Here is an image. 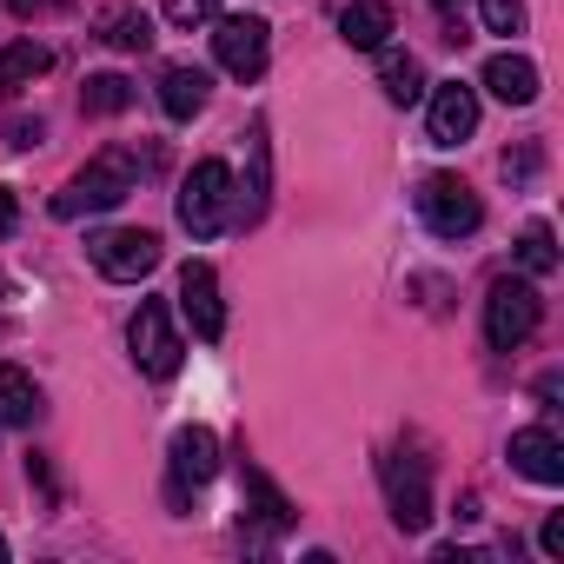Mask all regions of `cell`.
I'll list each match as a JSON object with an SVG mask.
<instances>
[{"label": "cell", "instance_id": "8fae6325", "mask_svg": "<svg viewBox=\"0 0 564 564\" xmlns=\"http://www.w3.org/2000/svg\"><path fill=\"white\" fill-rule=\"evenodd\" d=\"M425 127H432L438 147H465V140L478 133V87L438 80V87H432V107H425Z\"/></svg>", "mask_w": 564, "mask_h": 564}, {"label": "cell", "instance_id": "44dd1931", "mask_svg": "<svg viewBox=\"0 0 564 564\" xmlns=\"http://www.w3.org/2000/svg\"><path fill=\"white\" fill-rule=\"evenodd\" d=\"M80 107H87V113H127V107H133V80H127V74H94V80L80 87Z\"/></svg>", "mask_w": 564, "mask_h": 564}, {"label": "cell", "instance_id": "d6986e66", "mask_svg": "<svg viewBox=\"0 0 564 564\" xmlns=\"http://www.w3.org/2000/svg\"><path fill=\"white\" fill-rule=\"evenodd\" d=\"M379 87H386L392 107H412V100H425V67L412 54H386L379 61Z\"/></svg>", "mask_w": 564, "mask_h": 564}, {"label": "cell", "instance_id": "cb8c5ba5", "mask_svg": "<svg viewBox=\"0 0 564 564\" xmlns=\"http://www.w3.org/2000/svg\"><path fill=\"white\" fill-rule=\"evenodd\" d=\"M166 21L173 28H206V21H219V0H166Z\"/></svg>", "mask_w": 564, "mask_h": 564}, {"label": "cell", "instance_id": "4dcf8cb0", "mask_svg": "<svg viewBox=\"0 0 564 564\" xmlns=\"http://www.w3.org/2000/svg\"><path fill=\"white\" fill-rule=\"evenodd\" d=\"M0 293H8V279H0Z\"/></svg>", "mask_w": 564, "mask_h": 564}, {"label": "cell", "instance_id": "f1b7e54d", "mask_svg": "<svg viewBox=\"0 0 564 564\" xmlns=\"http://www.w3.org/2000/svg\"><path fill=\"white\" fill-rule=\"evenodd\" d=\"M432 8H438V14H452V8H458V0H432Z\"/></svg>", "mask_w": 564, "mask_h": 564}, {"label": "cell", "instance_id": "9c48e42d", "mask_svg": "<svg viewBox=\"0 0 564 564\" xmlns=\"http://www.w3.org/2000/svg\"><path fill=\"white\" fill-rule=\"evenodd\" d=\"M166 458H173V485H166V498L180 505L186 491L213 485V471H219V438H213L206 425H180L173 445H166Z\"/></svg>", "mask_w": 564, "mask_h": 564}, {"label": "cell", "instance_id": "ac0fdd59", "mask_svg": "<svg viewBox=\"0 0 564 564\" xmlns=\"http://www.w3.org/2000/svg\"><path fill=\"white\" fill-rule=\"evenodd\" d=\"M246 498H252V518L265 524V531H286L293 524V505H286V491H279L259 465H246Z\"/></svg>", "mask_w": 564, "mask_h": 564}, {"label": "cell", "instance_id": "4fadbf2b", "mask_svg": "<svg viewBox=\"0 0 564 564\" xmlns=\"http://www.w3.org/2000/svg\"><path fill=\"white\" fill-rule=\"evenodd\" d=\"M485 94L505 100V107H531L538 100V67L524 54H491L485 61Z\"/></svg>", "mask_w": 564, "mask_h": 564}, {"label": "cell", "instance_id": "4316f807", "mask_svg": "<svg viewBox=\"0 0 564 564\" xmlns=\"http://www.w3.org/2000/svg\"><path fill=\"white\" fill-rule=\"evenodd\" d=\"M14 226H21V206H14V193H8V186H0V239H8Z\"/></svg>", "mask_w": 564, "mask_h": 564}, {"label": "cell", "instance_id": "ba28073f", "mask_svg": "<svg viewBox=\"0 0 564 564\" xmlns=\"http://www.w3.org/2000/svg\"><path fill=\"white\" fill-rule=\"evenodd\" d=\"M265 47H272V28L259 14H226L213 28V54H219V67L232 80H259L265 74Z\"/></svg>", "mask_w": 564, "mask_h": 564}, {"label": "cell", "instance_id": "30bf717a", "mask_svg": "<svg viewBox=\"0 0 564 564\" xmlns=\"http://www.w3.org/2000/svg\"><path fill=\"white\" fill-rule=\"evenodd\" d=\"M180 313L193 319V339H219L226 333V300H219V272L206 259L180 265Z\"/></svg>", "mask_w": 564, "mask_h": 564}, {"label": "cell", "instance_id": "7c38bea8", "mask_svg": "<svg viewBox=\"0 0 564 564\" xmlns=\"http://www.w3.org/2000/svg\"><path fill=\"white\" fill-rule=\"evenodd\" d=\"M511 465L531 478V485H564V445L551 425H524L511 432Z\"/></svg>", "mask_w": 564, "mask_h": 564}, {"label": "cell", "instance_id": "ffe728a7", "mask_svg": "<svg viewBox=\"0 0 564 564\" xmlns=\"http://www.w3.org/2000/svg\"><path fill=\"white\" fill-rule=\"evenodd\" d=\"M47 67H54V54H47L41 41H14L8 54H0V87H14V94H21V87H34Z\"/></svg>", "mask_w": 564, "mask_h": 564}, {"label": "cell", "instance_id": "7402d4cb", "mask_svg": "<svg viewBox=\"0 0 564 564\" xmlns=\"http://www.w3.org/2000/svg\"><path fill=\"white\" fill-rule=\"evenodd\" d=\"M518 265H524V279H551V272H557V239H551L544 219L524 226V239H518Z\"/></svg>", "mask_w": 564, "mask_h": 564}, {"label": "cell", "instance_id": "484cf974", "mask_svg": "<svg viewBox=\"0 0 564 564\" xmlns=\"http://www.w3.org/2000/svg\"><path fill=\"white\" fill-rule=\"evenodd\" d=\"M8 8H14L21 21H34V14H61V8H67V0H8Z\"/></svg>", "mask_w": 564, "mask_h": 564}, {"label": "cell", "instance_id": "3957f363", "mask_svg": "<svg viewBox=\"0 0 564 564\" xmlns=\"http://www.w3.org/2000/svg\"><path fill=\"white\" fill-rule=\"evenodd\" d=\"M538 319H544V300H538L531 279H498V286L485 293V339H491V352H518L538 333Z\"/></svg>", "mask_w": 564, "mask_h": 564}, {"label": "cell", "instance_id": "277c9868", "mask_svg": "<svg viewBox=\"0 0 564 564\" xmlns=\"http://www.w3.org/2000/svg\"><path fill=\"white\" fill-rule=\"evenodd\" d=\"M419 219L438 232V239H471L485 226V206L478 193L458 180V173H425L419 180Z\"/></svg>", "mask_w": 564, "mask_h": 564}, {"label": "cell", "instance_id": "2e32d148", "mask_svg": "<svg viewBox=\"0 0 564 564\" xmlns=\"http://www.w3.org/2000/svg\"><path fill=\"white\" fill-rule=\"evenodd\" d=\"M100 41L120 47V54H147V47H153V21H147V8H133V0L107 8V14H100Z\"/></svg>", "mask_w": 564, "mask_h": 564}, {"label": "cell", "instance_id": "5b68a950", "mask_svg": "<svg viewBox=\"0 0 564 564\" xmlns=\"http://www.w3.org/2000/svg\"><path fill=\"white\" fill-rule=\"evenodd\" d=\"M127 346H133V366H140L147 379H160V386H166V379L180 372V359H186L166 300H140V313H133V326H127Z\"/></svg>", "mask_w": 564, "mask_h": 564}, {"label": "cell", "instance_id": "5bb4252c", "mask_svg": "<svg viewBox=\"0 0 564 564\" xmlns=\"http://www.w3.org/2000/svg\"><path fill=\"white\" fill-rule=\"evenodd\" d=\"M206 100H213V74H206V67H186V61H180V67L160 74V107H166V120H193Z\"/></svg>", "mask_w": 564, "mask_h": 564}, {"label": "cell", "instance_id": "6da1fadb", "mask_svg": "<svg viewBox=\"0 0 564 564\" xmlns=\"http://www.w3.org/2000/svg\"><path fill=\"white\" fill-rule=\"evenodd\" d=\"M232 206H239V180L226 160H199L186 180H180V226L193 239H213L232 226Z\"/></svg>", "mask_w": 564, "mask_h": 564}, {"label": "cell", "instance_id": "e0dca14e", "mask_svg": "<svg viewBox=\"0 0 564 564\" xmlns=\"http://www.w3.org/2000/svg\"><path fill=\"white\" fill-rule=\"evenodd\" d=\"M41 419V386L21 372V366H0V425H34Z\"/></svg>", "mask_w": 564, "mask_h": 564}, {"label": "cell", "instance_id": "f546056e", "mask_svg": "<svg viewBox=\"0 0 564 564\" xmlns=\"http://www.w3.org/2000/svg\"><path fill=\"white\" fill-rule=\"evenodd\" d=\"M0 557H8V538H0Z\"/></svg>", "mask_w": 564, "mask_h": 564}, {"label": "cell", "instance_id": "603a6c76", "mask_svg": "<svg viewBox=\"0 0 564 564\" xmlns=\"http://www.w3.org/2000/svg\"><path fill=\"white\" fill-rule=\"evenodd\" d=\"M485 34H524V0H478Z\"/></svg>", "mask_w": 564, "mask_h": 564}, {"label": "cell", "instance_id": "9a60e30c", "mask_svg": "<svg viewBox=\"0 0 564 564\" xmlns=\"http://www.w3.org/2000/svg\"><path fill=\"white\" fill-rule=\"evenodd\" d=\"M339 34H346V47L379 54L392 41V8H386V0H352V8L339 14Z\"/></svg>", "mask_w": 564, "mask_h": 564}, {"label": "cell", "instance_id": "8992f818", "mask_svg": "<svg viewBox=\"0 0 564 564\" xmlns=\"http://www.w3.org/2000/svg\"><path fill=\"white\" fill-rule=\"evenodd\" d=\"M379 485H386V505H392L399 531H425L432 524V471H425V458L386 452L379 458Z\"/></svg>", "mask_w": 564, "mask_h": 564}, {"label": "cell", "instance_id": "83f0119b", "mask_svg": "<svg viewBox=\"0 0 564 564\" xmlns=\"http://www.w3.org/2000/svg\"><path fill=\"white\" fill-rule=\"evenodd\" d=\"M34 140H41V120H14L8 127V147H34Z\"/></svg>", "mask_w": 564, "mask_h": 564}, {"label": "cell", "instance_id": "52a82bcc", "mask_svg": "<svg viewBox=\"0 0 564 564\" xmlns=\"http://www.w3.org/2000/svg\"><path fill=\"white\" fill-rule=\"evenodd\" d=\"M87 252H94L100 279H113V286H140V279L160 265V232H147V226H113V232H94Z\"/></svg>", "mask_w": 564, "mask_h": 564}, {"label": "cell", "instance_id": "7a4b0ae2", "mask_svg": "<svg viewBox=\"0 0 564 564\" xmlns=\"http://www.w3.org/2000/svg\"><path fill=\"white\" fill-rule=\"evenodd\" d=\"M133 186H140V166H133L127 153H100V160H87V166L61 186L54 213H61V219H80V213H113Z\"/></svg>", "mask_w": 564, "mask_h": 564}, {"label": "cell", "instance_id": "d4e9b609", "mask_svg": "<svg viewBox=\"0 0 564 564\" xmlns=\"http://www.w3.org/2000/svg\"><path fill=\"white\" fill-rule=\"evenodd\" d=\"M538 551H544V557H564V511H551V518H544V531H538Z\"/></svg>", "mask_w": 564, "mask_h": 564}]
</instances>
